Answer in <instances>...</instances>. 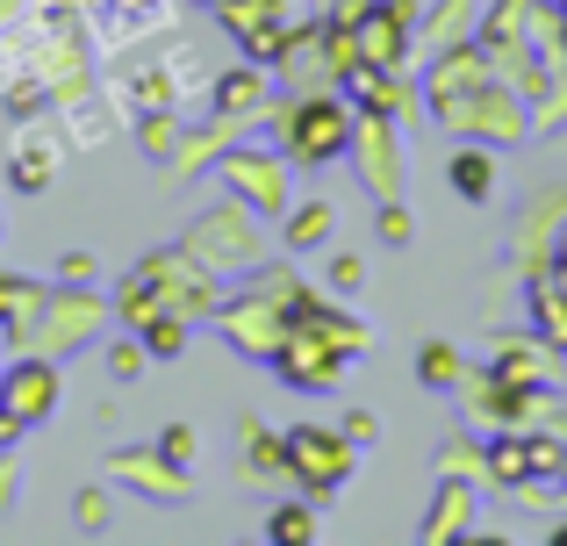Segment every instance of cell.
Returning <instances> with one entry per match:
<instances>
[{"mask_svg":"<svg viewBox=\"0 0 567 546\" xmlns=\"http://www.w3.org/2000/svg\"><path fill=\"white\" fill-rule=\"evenodd\" d=\"M295 461H302V475L317 482V490H331L338 475H346V446H338V439H323V432H295Z\"/></svg>","mask_w":567,"mask_h":546,"instance_id":"1","label":"cell"},{"mask_svg":"<svg viewBox=\"0 0 567 546\" xmlns=\"http://www.w3.org/2000/svg\"><path fill=\"white\" fill-rule=\"evenodd\" d=\"M302 123H309L302 130V152L309 158H323V152H338V144H346V115H338V109H309Z\"/></svg>","mask_w":567,"mask_h":546,"instance_id":"2","label":"cell"},{"mask_svg":"<svg viewBox=\"0 0 567 546\" xmlns=\"http://www.w3.org/2000/svg\"><path fill=\"white\" fill-rule=\"evenodd\" d=\"M453 181H460V195H467V202H482L488 195V158H460Z\"/></svg>","mask_w":567,"mask_h":546,"instance_id":"3","label":"cell"},{"mask_svg":"<svg viewBox=\"0 0 567 546\" xmlns=\"http://www.w3.org/2000/svg\"><path fill=\"white\" fill-rule=\"evenodd\" d=\"M274 539H309V511H280V518H274Z\"/></svg>","mask_w":567,"mask_h":546,"instance_id":"4","label":"cell"},{"mask_svg":"<svg viewBox=\"0 0 567 546\" xmlns=\"http://www.w3.org/2000/svg\"><path fill=\"white\" fill-rule=\"evenodd\" d=\"M424 381H453V360H445V346L424 352Z\"/></svg>","mask_w":567,"mask_h":546,"instance_id":"5","label":"cell"}]
</instances>
